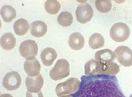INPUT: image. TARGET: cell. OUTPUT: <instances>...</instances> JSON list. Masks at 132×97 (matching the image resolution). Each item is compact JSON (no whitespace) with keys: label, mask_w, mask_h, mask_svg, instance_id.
Segmentation results:
<instances>
[{"label":"cell","mask_w":132,"mask_h":97,"mask_svg":"<svg viewBox=\"0 0 132 97\" xmlns=\"http://www.w3.org/2000/svg\"><path fill=\"white\" fill-rule=\"evenodd\" d=\"M24 70L29 76L34 77L38 76L41 70V65L38 59L26 60L24 62Z\"/></svg>","instance_id":"cell-12"},{"label":"cell","mask_w":132,"mask_h":97,"mask_svg":"<svg viewBox=\"0 0 132 97\" xmlns=\"http://www.w3.org/2000/svg\"><path fill=\"white\" fill-rule=\"evenodd\" d=\"M73 97H126L115 76H82L79 89Z\"/></svg>","instance_id":"cell-1"},{"label":"cell","mask_w":132,"mask_h":97,"mask_svg":"<svg viewBox=\"0 0 132 97\" xmlns=\"http://www.w3.org/2000/svg\"><path fill=\"white\" fill-rule=\"evenodd\" d=\"M104 38L99 33H95L90 36L89 39V45L92 49H98L104 46Z\"/></svg>","instance_id":"cell-19"},{"label":"cell","mask_w":132,"mask_h":97,"mask_svg":"<svg viewBox=\"0 0 132 97\" xmlns=\"http://www.w3.org/2000/svg\"><path fill=\"white\" fill-rule=\"evenodd\" d=\"M13 29L16 35L19 36H24L30 29V24L24 18H19L14 23Z\"/></svg>","instance_id":"cell-17"},{"label":"cell","mask_w":132,"mask_h":97,"mask_svg":"<svg viewBox=\"0 0 132 97\" xmlns=\"http://www.w3.org/2000/svg\"><path fill=\"white\" fill-rule=\"evenodd\" d=\"M0 97H13V95L11 94H2L0 95Z\"/></svg>","instance_id":"cell-24"},{"label":"cell","mask_w":132,"mask_h":97,"mask_svg":"<svg viewBox=\"0 0 132 97\" xmlns=\"http://www.w3.org/2000/svg\"><path fill=\"white\" fill-rule=\"evenodd\" d=\"M30 34L35 37H41L46 34L48 26L42 20H36L32 22L30 25Z\"/></svg>","instance_id":"cell-14"},{"label":"cell","mask_w":132,"mask_h":97,"mask_svg":"<svg viewBox=\"0 0 132 97\" xmlns=\"http://www.w3.org/2000/svg\"><path fill=\"white\" fill-rule=\"evenodd\" d=\"M116 58V55L115 52L108 49L98 51L95 55V60L102 62H112L115 60Z\"/></svg>","instance_id":"cell-16"},{"label":"cell","mask_w":132,"mask_h":97,"mask_svg":"<svg viewBox=\"0 0 132 97\" xmlns=\"http://www.w3.org/2000/svg\"><path fill=\"white\" fill-rule=\"evenodd\" d=\"M2 19L5 23H11L16 17V11L13 7L5 5H3L0 10Z\"/></svg>","instance_id":"cell-18"},{"label":"cell","mask_w":132,"mask_h":97,"mask_svg":"<svg viewBox=\"0 0 132 97\" xmlns=\"http://www.w3.org/2000/svg\"><path fill=\"white\" fill-rule=\"evenodd\" d=\"M57 22L63 27H69L73 23V17L72 14L68 11H63L59 15Z\"/></svg>","instance_id":"cell-20"},{"label":"cell","mask_w":132,"mask_h":97,"mask_svg":"<svg viewBox=\"0 0 132 97\" xmlns=\"http://www.w3.org/2000/svg\"><path fill=\"white\" fill-rule=\"evenodd\" d=\"M57 57V53L56 50L51 47L44 49L40 54V58L44 66H50Z\"/></svg>","instance_id":"cell-13"},{"label":"cell","mask_w":132,"mask_h":97,"mask_svg":"<svg viewBox=\"0 0 132 97\" xmlns=\"http://www.w3.org/2000/svg\"><path fill=\"white\" fill-rule=\"evenodd\" d=\"M130 36V29L126 23H116L110 29V36L116 42L126 41Z\"/></svg>","instance_id":"cell-5"},{"label":"cell","mask_w":132,"mask_h":97,"mask_svg":"<svg viewBox=\"0 0 132 97\" xmlns=\"http://www.w3.org/2000/svg\"><path fill=\"white\" fill-rule=\"evenodd\" d=\"M44 8L50 15H56L61 9V5L56 0H48L45 2Z\"/></svg>","instance_id":"cell-21"},{"label":"cell","mask_w":132,"mask_h":97,"mask_svg":"<svg viewBox=\"0 0 132 97\" xmlns=\"http://www.w3.org/2000/svg\"><path fill=\"white\" fill-rule=\"evenodd\" d=\"M129 97H132V94H131V95H130V96H129Z\"/></svg>","instance_id":"cell-26"},{"label":"cell","mask_w":132,"mask_h":97,"mask_svg":"<svg viewBox=\"0 0 132 97\" xmlns=\"http://www.w3.org/2000/svg\"><path fill=\"white\" fill-rule=\"evenodd\" d=\"M44 83V78L41 74L36 76H27L26 78L25 85L27 91L30 93H38L42 89Z\"/></svg>","instance_id":"cell-10"},{"label":"cell","mask_w":132,"mask_h":97,"mask_svg":"<svg viewBox=\"0 0 132 97\" xmlns=\"http://www.w3.org/2000/svg\"><path fill=\"white\" fill-rule=\"evenodd\" d=\"M81 81L75 78H71L56 85L55 92L57 96L74 94L79 89Z\"/></svg>","instance_id":"cell-4"},{"label":"cell","mask_w":132,"mask_h":97,"mask_svg":"<svg viewBox=\"0 0 132 97\" xmlns=\"http://www.w3.org/2000/svg\"><path fill=\"white\" fill-rule=\"evenodd\" d=\"M50 77L52 80H61L67 78L70 74V66L66 59H59L55 64L53 68L50 71Z\"/></svg>","instance_id":"cell-3"},{"label":"cell","mask_w":132,"mask_h":97,"mask_svg":"<svg viewBox=\"0 0 132 97\" xmlns=\"http://www.w3.org/2000/svg\"><path fill=\"white\" fill-rule=\"evenodd\" d=\"M16 38L12 33H10V32L5 33L1 37L0 45L3 49L6 51L13 49L16 46Z\"/></svg>","instance_id":"cell-15"},{"label":"cell","mask_w":132,"mask_h":97,"mask_svg":"<svg viewBox=\"0 0 132 97\" xmlns=\"http://www.w3.org/2000/svg\"><path fill=\"white\" fill-rule=\"evenodd\" d=\"M19 52L21 57L25 58L26 60H33L35 59L38 52V45L34 40H25L20 45Z\"/></svg>","instance_id":"cell-6"},{"label":"cell","mask_w":132,"mask_h":97,"mask_svg":"<svg viewBox=\"0 0 132 97\" xmlns=\"http://www.w3.org/2000/svg\"><path fill=\"white\" fill-rule=\"evenodd\" d=\"M118 61L124 67L132 66V50L127 46L118 47L115 50Z\"/></svg>","instance_id":"cell-8"},{"label":"cell","mask_w":132,"mask_h":97,"mask_svg":"<svg viewBox=\"0 0 132 97\" xmlns=\"http://www.w3.org/2000/svg\"><path fill=\"white\" fill-rule=\"evenodd\" d=\"M96 10L101 13H108L112 9V2L109 0H96L95 1Z\"/></svg>","instance_id":"cell-22"},{"label":"cell","mask_w":132,"mask_h":97,"mask_svg":"<svg viewBox=\"0 0 132 97\" xmlns=\"http://www.w3.org/2000/svg\"><path fill=\"white\" fill-rule=\"evenodd\" d=\"M85 38L79 32H74L70 35L68 39V45L71 49L79 51L84 47Z\"/></svg>","instance_id":"cell-11"},{"label":"cell","mask_w":132,"mask_h":97,"mask_svg":"<svg viewBox=\"0 0 132 97\" xmlns=\"http://www.w3.org/2000/svg\"><path fill=\"white\" fill-rule=\"evenodd\" d=\"M22 79L21 75L16 71L9 72L3 79V85L8 91H15L21 87Z\"/></svg>","instance_id":"cell-7"},{"label":"cell","mask_w":132,"mask_h":97,"mask_svg":"<svg viewBox=\"0 0 132 97\" xmlns=\"http://www.w3.org/2000/svg\"><path fill=\"white\" fill-rule=\"evenodd\" d=\"M77 20L81 24H86L92 20L94 11L90 5L88 3L81 4L77 7L75 10Z\"/></svg>","instance_id":"cell-9"},{"label":"cell","mask_w":132,"mask_h":97,"mask_svg":"<svg viewBox=\"0 0 132 97\" xmlns=\"http://www.w3.org/2000/svg\"><path fill=\"white\" fill-rule=\"evenodd\" d=\"M59 97H73L71 95H63V96H61Z\"/></svg>","instance_id":"cell-25"},{"label":"cell","mask_w":132,"mask_h":97,"mask_svg":"<svg viewBox=\"0 0 132 97\" xmlns=\"http://www.w3.org/2000/svg\"><path fill=\"white\" fill-rule=\"evenodd\" d=\"M26 97H44V94L41 91L36 93H30L29 91H27L26 93Z\"/></svg>","instance_id":"cell-23"},{"label":"cell","mask_w":132,"mask_h":97,"mask_svg":"<svg viewBox=\"0 0 132 97\" xmlns=\"http://www.w3.org/2000/svg\"><path fill=\"white\" fill-rule=\"evenodd\" d=\"M120 72V66L116 62H102L91 59L85 64V76L93 75H110L116 76Z\"/></svg>","instance_id":"cell-2"}]
</instances>
